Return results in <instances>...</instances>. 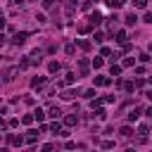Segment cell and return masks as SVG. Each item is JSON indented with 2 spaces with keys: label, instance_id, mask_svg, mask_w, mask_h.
Returning a JSON list of instances; mask_svg holds the SVG:
<instances>
[{
  "label": "cell",
  "instance_id": "obj_1",
  "mask_svg": "<svg viewBox=\"0 0 152 152\" xmlns=\"http://www.w3.org/2000/svg\"><path fill=\"white\" fill-rule=\"evenodd\" d=\"M74 12H76V0H69V2L64 5V14H66V19H71Z\"/></svg>",
  "mask_w": 152,
  "mask_h": 152
},
{
  "label": "cell",
  "instance_id": "obj_2",
  "mask_svg": "<svg viewBox=\"0 0 152 152\" xmlns=\"http://www.w3.org/2000/svg\"><path fill=\"white\" fill-rule=\"evenodd\" d=\"M102 19H104L102 12H93V14L88 17V24H90V26H97V24H102Z\"/></svg>",
  "mask_w": 152,
  "mask_h": 152
},
{
  "label": "cell",
  "instance_id": "obj_3",
  "mask_svg": "<svg viewBox=\"0 0 152 152\" xmlns=\"http://www.w3.org/2000/svg\"><path fill=\"white\" fill-rule=\"evenodd\" d=\"M17 71H19V66H10V69H5V71H2V81H12V78L17 76Z\"/></svg>",
  "mask_w": 152,
  "mask_h": 152
},
{
  "label": "cell",
  "instance_id": "obj_4",
  "mask_svg": "<svg viewBox=\"0 0 152 152\" xmlns=\"http://www.w3.org/2000/svg\"><path fill=\"white\" fill-rule=\"evenodd\" d=\"M28 62H31V64H40V62H43V52H40V50H33V52L28 55Z\"/></svg>",
  "mask_w": 152,
  "mask_h": 152
},
{
  "label": "cell",
  "instance_id": "obj_5",
  "mask_svg": "<svg viewBox=\"0 0 152 152\" xmlns=\"http://www.w3.org/2000/svg\"><path fill=\"white\" fill-rule=\"evenodd\" d=\"M26 38H28V33H26V31H21V33H17V36L12 38V43H14V45H21Z\"/></svg>",
  "mask_w": 152,
  "mask_h": 152
},
{
  "label": "cell",
  "instance_id": "obj_6",
  "mask_svg": "<svg viewBox=\"0 0 152 152\" xmlns=\"http://www.w3.org/2000/svg\"><path fill=\"white\" fill-rule=\"evenodd\" d=\"M45 83H48V78H45V76H36V78L31 81V86H33V88H43Z\"/></svg>",
  "mask_w": 152,
  "mask_h": 152
},
{
  "label": "cell",
  "instance_id": "obj_7",
  "mask_svg": "<svg viewBox=\"0 0 152 152\" xmlns=\"http://www.w3.org/2000/svg\"><path fill=\"white\" fill-rule=\"evenodd\" d=\"M59 69H62V64H59V62H50V64H48V71H50V74H57Z\"/></svg>",
  "mask_w": 152,
  "mask_h": 152
},
{
  "label": "cell",
  "instance_id": "obj_8",
  "mask_svg": "<svg viewBox=\"0 0 152 152\" xmlns=\"http://www.w3.org/2000/svg\"><path fill=\"white\" fill-rule=\"evenodd\" d=\"M78 69H81V76H88V59H81L78 62Z\"/></svg>",
  "mask_w": 152,
  "mask_h": 152
},
{
  "label": "cell",
  "instance_id": "obj_9",
  "mask_svg": "<svg viewBox=\"0 0 152 152\" xmlns=\"http://www.w3.org/2000/svg\"><path fill=\"white\" fill-rule=\"evenodd\" d=\"M95 86H109V78L107 76H95Z\"/></svg>",
  "mask_w": 152,
  "mask_h": 152
},
{
  "label": "cell",
  "instance_id": "obj_10",
  "mask_svg": "<svg viewBox=\"0 0 152 152\" xmlns=\"http://www.w3.org/2000/svg\"><path fill=\"white\" fill-rule=\"evenodd\" d=\"M48 114H50L52 119H59V116H62V109H59V107H50V112H48Z\"/></svg>",
  "mask_w": 152,
  "mask_h": 152
},
{
  "label": "cell",
  "instance_id": "obj_11",
  "mask_svg": "<svg viewBox=\"0 0 152 152\" xmlns=\"http://www.w3.org/2000/svg\"><path fill=\"white\" fill-rule=\"evenodd\" d=\"M138 116H140V107H135V109H131V112H128V121H135Z\"/></svg>",
  "mask_w": 152,
  "mask_h": 152
},
{
  "label": "cell",
  "instance_id": "obj_12",
  "mask_svg": "<svg viewBox=\"0 0 152 152\" xmlns=\"http://www.w3.org/2000/svg\"><path fill=\"white\" fill-rule=\"evenodd\" d=\"M64 124H66V126H74V124H78V116H76V114H69V116L64 119Z\"/></svg>",
  "mask_w": 152,
  "mask_h": 152
},
{
  "label": "cell",
  "instance_id": "obj_13",
  "mask_svg": "<svg viewBox=\"0 0 152 152\" xmlns=\"http://www.w3.org/2000/svg\"><path fill=\"white\" fill-rule=\"evenodd\" d=\"M38 135H40L38 131H28V135H26V142H36V140H38Z\"/></svg>",
  "mask_w": 152,
  "mask_h": 152
},
{
  "label": "cell",
  "instance_id": "obj_14",
  "mask_svg": "<svg viewBox=\"0 0 152 152\" xmlns=\"http://www.w3.org/2000/svg\"><path fill=\"white\" fill-rule=\"evenodd\" d=\"M7 140H10L12 145H21V142H24V138H21V135H7Z\"/></svg>",
  "mask_w": 152,
  "mask_h": 152
},
{
  "label": "cell",
  "instance_id": "obj_15",
  "mask_svg": "<svg viewBox=\"0 0 152 152\" xmlns=\"http://www.w3.org/2000/svg\"><path fill=\"white\" fill-rule=\"evenodd\" d=\"M76 95H78V90H64V93H62L64 100H71V97H76Z\"/></svg>",
  "mask_w": 152,
  "mask_h": 152
},
{
  "label": "cell",
  "instance_id": "obj_16",
  "mask_svg": "<svg viewBox=\"0 0 152 152\" xmlns=\"http://www.w3.org/2000/svg\"><path fill=\"white\" fill-rule=\"evenodd\" d=\"M135 21H138V17H135V12H131V14L126 17V24H128V26H133Z\"/></svg>",
  "mask_w": 152,
  "mask_h": 152
},
{
  "label": "cell",
  "instance_id": "obj_17",
  "mask_svg": "<svg viewBox=\"0 0 152 152\" xmlns=\"http://www.w3.org/2000/svg\"><path fill=\"white\" fill-rule=\"evenodd\" d=\"M93 40H95V43H102V40H104V33H102V31H95V33H93Z\"/></svg>",
  "mask_w": 152,
  "mask_h": 152
},
{
  "label": "cell",
  "instance_id": "obj_18",
  "mask_svg": "<svg viewBox=\"0 0 152 152\" xmlns=\"http://www.w3.org/2000/svg\"><path fill=\"white\" fill-rule=\"evenodd\" d=\"M109 74H112V76H119V74H121V66H119V64H112V66H109Z\"/></svg>",
  "mask_w": 152,
  "mask_h": 152
},
{
  "label": "cell",
  "instance_id": "obj_19",
  "mask_svg": "<svg viewBox=\"0 0 152 152\" xmlns=\"http://www.w3.org/2000/svg\"><path fill=\"white\" fill-rule=\"evenodd\" d=\"M119 133H121V138H131V133H133V131H131V126H124Z\"/></svg>",
  "mask_w": 152,
  "mask_h": 152
},
{
  "label": "cell",
  "instance_id": "obj_20",
  "mask_svg": "<svg viewBox=\"0 0 152 152\" xmlns=\"http://www.w3.org/2000/svg\"><path fill=\"white\" fill-rule=\"evenodd\" d=\"M126 38H128L126 31H119V33H116V43H126Z\"/></svg>",
  "mask_w": 152,
  "mask_h": 152
},
{
  "label": "cell",
  "instance_id": "obj_21",
  "mask_svg": "<svg viewBox=\"0 0 152 152\" xmlns=\"http://www.w3.org/2000/svg\"><path fill=\"white\" fill-rule=\"evenodd\" d=\"M147 131H150V126H145V124H142V126H138V133H140V138H145V135H147Z\"/></svg>",
  "mask_w": 152,
  "mask_h": 152
},
{
  "label": "cell",
  "instance_id": "obj_22",
  "mask_svg": "<svg viewBox=\"0 0 152 152\" xmlns=\"http://www.w3.org/2000/svg\"><path fill=\"white\" fill-rule=\"evenodd\" d=\"M33 119H38V121H43V119H45V114H43V109H36V112H33Z\"/></svg>",
  "mask_w": 152,
  "mask_h": 152
},
{
  "label": "cell",
  "instance_id": "obj_23",
  "mask_svg": "<svg viewBox=\"0 0 152 152\" xmlns=\"http://www.w3.org/2000/svg\"><path fill=\"white\" fill-rule=\"evenodd\" d=\"M90 28H93V26H90V24H81V26H78V31H81V33H88V31H90Z\"/></svg>",
  "mask_w": 152,
  "mask_h": 152
},
{
  "label": "cell",
  "instance_id": "obj_24",
  "mask_svg": "<svg viewBox=\"0 0 152 152\" xmlns=\"http://www.w3.org/2000/svg\"><path fill=\"white\" fill-rule=\"evenodd\" d=\"M78 45H81L83 50H90V40H78Z\"/></svg>",
  "mask_w": 152,
  "mask_h": 152
},
{
  "label": "cell",
  "instance_id": "obj_25",
  "mask_svg": "<svg viewBox=\"0 0 152 152\" xmlns=\"http://www.w3.org/2000/svg\"><path fill=\"white\" fill-rule=\"evenodd\" d=\"M64 50H66V55H74V50H76V48H74V43H66V48H64Z\"/></svg>",
  "mask_w": 152,
  "mask_h": 152
},
{
  "label": "cell",
  "instance_id": "obj_26",
  "mask_svg": "<svg viewBox=\"0 0 152 152\" xmlns=\"http://www.w3.org/2000/svg\"><path fill=\"white\" fill-rule=\"evenodd\" d=\"M100 66H102V59L95 57V59H93V69H100Z\"/></svg>",
  "mask_w": 152,
  "mask_h": 152
},
{
  "label": "cell",
  "instance_id": "obj_27",
  "mask_svg": "<svg viewBox=\"0 0 152 152\" xmlns=\"http://www.w3.org/2000/svg\"><path fill=\"white\" fill-rule=\"evenodd\" d=\"M74 78H76V74H71V71H69V74H66V78H64V83H74Z\"/></svg>",
  "mask_w": 152,
  "mask_h": 152
},
{
  "label": "cell",
  "instance_id": "obj_28",
  "mask_svg": "<svg viewBox=\"0 0 152 152\" xmlns=\"http://www.w3.org/2000/svg\"><path fill=\"white\" fill-rule=\"evenodd\" d=\"M93 114H95L97 119H104V116H107V112H104V109H97V112H93Z\"/></svg>",
  "mask_w": 152,
  "mask_h": 152
},
{
  "label": "cell",
  "instance_id": "obj_29",
  "mask_svg": "<svg viewBox=\"0 0 152 152\" xmlns=\"http://www.w3.org/2000/svg\"><path fill=\"white\" fill-rule=\"evenodd\" d=\"M124 88H126L128 93H133V90H135V83H124Z\"/></svg>",
  "mask_w": 152,
  "mask_h": 152
},
{
  "label": "cell",
  "instance_id": "obj_30",
  "mask_svg": "<svg viewBox=\"0 0 152 152\" xmlns=\"http://www.w3.org/2000/svg\"><path fill=\"white\" fill-rule=\"evenodd\" d=\"M50 128H52V133H62V126H59V124H52Z\"/></svg>",
  "mask_w": 152,
  "mask_h": 152
},
{
  "label": "cell",
  "instance_id": "obj_31",
  "mask_svg": "<svg viewBox=\"0 0 152 152\" xmlns=\"http://www.w3.org/2000/svg\"><path fill=\"white\" fill-rule=\"evenodd\" d=\"M133 5H135V7H145V5H147V0H133Z\"/></svg>",
  "mask_w": 152,
  "mask_h": 152
},
{
  "label": "cell",
  "instance_id": "obj_32",
  "mask_svg": "<svg viewBox=\"0 0 152 152\" xmlns=\"http://www.w3.org/2000/svg\"><path fill=\"white\" fill-rule=\"evenodd\" d=\"M102 147H104V150H109V147H114V142H112V140H104V142H102Z\"/></svg>",
  "mask_w": 152,
  "mask_h": 152
},
{
  "label": "cell",
  "instance_id": "obj_33",
  "mask_svg": "<svg viewBox=\"0 0 152 152\" xmlns=\"http://www.w3.org/2000/svg\"><path fill=\"white\" fill-rule=\"evenodd\" d=\"M142 19H145V21H147V24H152V12H147V14H145V17H142Z\"/></svg>",
  "mask_w": 152,
  "mask_h": 152
},
{
  "label": "cell",
  "instance_id": "obj_34",
  "mask_svg": "<svg viewBox=\"0 0 152 152\" xmlns=\"http://www.w3.org/2000/svg\"><path fill=\"white\" fill-rule=\"evenodd\" d=\"M43 7H45V10H50V7H52V0H43Z\"/></svg>",
  "mask_w": 152,
  "mask_h": 152
},
{
  "label": "cell",
  "instance_id": "obj_35",
  "mask_svg": "<svg viewBox=\"0 0 152 152\" xmlns=\"http://www.w3.org/2000/svg\"><path fill=\"white\" fill-rule=\"evenodd\" d=\"M40 152H52V145H45V147H43Z\"/></svg>",
  "mask_w": 152,
  "mask_h": 152
},
{
  "label": "cell",
  "instance_id": "obj_36",
  "mask_svg": "<svg viewBox=\"0 0 152 152\" xmlns=\"http://www.w3.org/2000/svg\"><path fill=\"white\" fill-rule=\"evenodd\" d=\"M5 28V19H2V14H0V31Z\"/></svg>",
  "mask_w": 152,
  "mask_h": 152
},
{
  "label": "cell",
  "instance_id": "obj_37",
  "mask_svg": "<svg viewBox=\"0 0 152 152\" xmlns=\"http://www.w3.org/2000/svg\"><path fill=\"white\" fill-rule=\"evenodd\" d=\"M5 126H7V124H5V121H2V119H0V131H2V128H5Z\"/></svg>",
  "mask_w": 152,
  "mask_h": 152
},
{
  "label": "cell",
  "instance_id": "obj_38",
  "mask_svg": "<svg viewBox=\"0 0 152 152\" xmlns=\"http://www.w3.org/2000/svg\"><path fill=\"white\" fill-rule=\"evenodd\" d=\"M2 43H5V36H2V33H0V45H2Z\"/></svg>",
  "mask_w": 152,
  "mask_h": 152
},
{
  "label": "cell",
  "instance_id": "obj_39",
  "mask_svg": "<svg viewBox=\"0 0 152 152\" xmlns=\"http://www.w3.org/2000/svg\"><path fill=\"white\" fill-rule=\"evenodd\" d=\"M126 152H135V147H128V150H126Z\"/></svg>",
  "mask_w": 152,
  "mask_h": 152
},
{
  "label": "cell",
  "instance_id": "obj_40",
  "mask_svg": "<svg viewBox=\"0 0 152 152\" xmlns=\"http://www.w3.org/2000/svg\"><path fill=\"white\" fill-rule=\"evenodd\" d=\"M147 114H150V116H152V109H147Z\"/></svg>",
  "mask_w": 152,
  "mask_h": 152
},
{
  "label": "cell",
  "instance_id": "obj_41",
  "mask_svg": "<svg viewBox=\"0 0 152 152\" xmlns=\"http://www.w3.org/2000/svg\"><path fill=\"white\" fill-rule=\"evenodd\" d=\"M150 50H152V45H150Z\"/></svg>",
  "mask_w": 152,
  "mask_h": 152
}]
</instances>
